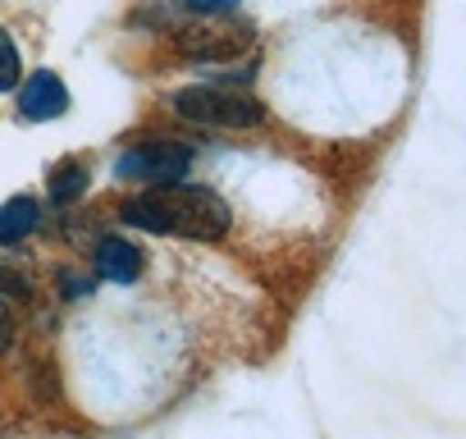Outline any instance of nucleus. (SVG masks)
Instances as JSON below:
<instances>
[{"label": "nucleus", "mask_w": 466, "mask_h": 439, "mask_svg": "<svg viewBox=\"0 0 466 439\" xmlns=\"http://www.w3.org/2000/svg\"><path fill=\"white\" fill-rule=\"evenodd\" d=\"M119 220L147 234H174V239H192V243H215L228 234V206L219 192L197 188V183H165L151 192H137L128 201H119Z\"/></svg>", "instance_id": "nucleus-1"}, {"label": "nucleus", "mask_w": 466, "mask_h": 439, "mask_svg": "<svg viewBox=\"0 0 466 439\" xmlns=\"http://www.w3.org/2000/svg\"><path fill=\"white\" fill-rule=\"evenodd\" d=\"M169 106L183 119L206 124V128H252V124L266 119L261 101L238 97V92H224V87H178L169 97Z\"/></svg>", "instance_id": "nucleus-2"}, {"label": "nucleus", "mask_w": 466, "mask_h": 439, "mask_svg": "<svg viewBox=\"0 0 466 439\" xmlns=\"http://www.w3.org/2000/svg\"><path fill=\"white\" fill-rule=\"evenodd\" d=\"M187 169H192V147L183 142H142L115 160V174L124 183H151V188L178 183Z\"/></svg>", "instance_id": "nucleus-3"}, {"label": "nucleus", "mask_w": 466, "mask_h": 439, "mask_svg": "<svg viewBox=\"0 0 466 439\" xmlns=\"http://www.w3.org/2000/svg\"><path fill=\"white\" fill-rule=\"evenodd\" d=\"M65 110H69V87L51 69H37L19 92V115L28 124H46V119H60Z\"/></svg>", "instance_id": "nucleus-4"}, {"label": "nucleus", "mask_w": 466, "mask_h": 439, "mask_svg": "<svg viewBox=\"0 0 466 439\" xmlns=\"http://www.w3.org/2000/svg\"><path fill=\"white\" fill-rule=\"evenodd\" d=\"M92 266H96V275L110 280V284H133V280L142 275V252H137L128 239H101Z\"/></svg>", "instance_id": "nucleus-5"}, {"label": "nucleus", "mask_w": 466, "mask_h": 439, "mask_svg": "<svg viewBox=\"0 0 466 439\" xmlns=\"http://www.w3.org/2000/svg\"><path fill=\"white\" fill-rule=\"evenodd\" d=\"M37 230V201L33 197H10L0 206V248H15Z\"/></svg>", "instance_id": "nucleus-6"}, {"label": "nucleus", "mask_w": 466, "mask_h": 439, "mask_svg": "<svg viewBox=\"0 0 466 439\" xmlns=\"http://www.w3.org/2000/svg\"><path fill=\"white\" fill-rule=\"evenodd\" d=\"M83 192H87V169H83L78 160H65V165L51 169V201L69 206V201H78Z\"/></svg>", "instance_id": "nucleus-7"}, {"label": "nucleus", "mask_w": 466, "mask_h": 439, "mask_svg": "<svg viewBox=\"0 0 466 439\" xmlns=\"http://www.w3.org/2000/svg\"><path fill=\"white\" fill-rule=\"evenodd\" d=\"M19 74H24L19 51H15V42L5 33H0V92H15L19 87Z\"/></svg>", "instance_id": "nucleus-8"}, {"label": "nucleus", "mask_w": 466, "mask_h": 439, "mask_svg": "<svg viewBox=\"0 0 466 439\" xmlns=\"http://www.w3.org/2000/svg\"><path fill=\"white\" fill-rule=\"evenodd\" d=\"M28 293H33V280H28L24 271H15V266L0 261V298H28Z\"/></svg>", "instance_id": "nucleus-9"}, {"label": "nucleus", "mask_w": 466, "mask_h": 439, "mask_svg": "<svg viewBox=\"0 0 466 439\" xmlns=\"http://www.w3.org/2000/svg\"><path fill=\"white\" fill-rule=\"evenodd\" d=\"M238 0H187V10L192 15H224V10H233Z\"/></svg>", "instance_id": "nucleus-10"}, {"label": "nucleus", "mask_w": 466, "mask_h": 439, "mask_svg": "<svg viewBox=\"0 0 466 439\" xmlns=\"http://www.w3.org/2000/svg\"><path fill=\"white\" fill-rule=\"evenodd\" d=\"M60 289H65V298H87V293H92V280H83V275H60Z\"/></svg>", "instance_id": "nucleus-11"}, {"label": "nucleus", "mask_w": 466, "mask_h": 439, "mask_svg": "<svg viewBox=\"0 0 466 439\" xmlns=\"http://www.w3.org/2000/svg\"><path fill=\"white\" fill-rule=\"evenodd\" d=\"M10 343H15V321H10L5 302H0V352H10Z\"/></svg>", "instance_id": "nucleus-12"}]
</instances>
